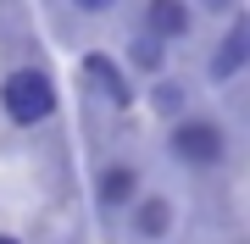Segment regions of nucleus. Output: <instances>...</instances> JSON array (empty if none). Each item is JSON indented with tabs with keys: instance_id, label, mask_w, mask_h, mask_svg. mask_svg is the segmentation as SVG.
<instances>
[{
	"instance_id": "39448f33",
	"label": "nucleus",
	"mask_w": 250,
	"mask_h": 244,
	"mask_svg": "<svg viewBox=\"0 0 250 244\" xmlns=\"http://www.w3.org/2000/svg\"><path fill=\"white\" fill-rule=\"evenodd\" d=\"M134 167H106L100 172V206H123L128 194H134Z\"/></svg>"
},
{
	"instance_id": "9d476101",
	"label": "nucleus",
	"mask_w": 250,
	"mask_h": 244,
	"mask_svg": "<svg viewBox=\"0 0 250 244\" xmlns=\"http://www.w3.org/2000/svg\"><path fill=\"white\" fill-rule=\"evenodd\" d=\"M206 6H233V0H206Z\"/></svg>"
},
{
	"instance_id": "6e6552de",
	"label": "nucleus",
	"mask_w": 250,
	"mask_h": 244,
	"mask_svg": "<svg viewBox=\"0 0 250 244\" xmlns=\"http://www.w3.org/2000/svg\"><path fill=\"white\" fill-rule=\"evenodd\" d=\"M134 56H139V67H161V39H139Z\"/></svg>"
},
{
	"instance_id": "f257e3e1",
	"label": "nucleus",
	"mask_w": 250,
	"mask_h": 244,
	"mask_svg": "<svg viewBox=\"0 0 250 244\" xmlns=\"http://www.w3.org/2000/svg\"><path fill=\"white\" fill-rule=\"evenodd\" d=\"M0 106H6L11 122H45L56 111V83L39 73V67H22V73H11L6 83H0Z\"/></svg>"
},
{
	"instance_id": "20e7f679",
	"label": "nucleus",
	"mask_w": 250,
	"mask_h": 244,
	"mask_svg": "<svg viewBox=\"0 0 250 244\" xmlns=\"http://www.w3.org/2000/svg\"><path fill=\"white\" fill-rule=\"evenodd\" d=\"M145 22H150V39H178L189 28V11H184V0H150Z\"/></svg>"
},
{
	"instance_id": "7ed1b4c3",
	"label": "nucleus",
	"mask_w": 250,
	"mask_h": 244,
	"mask_svg": "<svg viewBox=\"0 0 250 244\" xmlns=\"http://www.w3.org/2000/svg\"><path fill=\"white\" fill-rule=\"evenodd\" d=\"M245 56H250V28H245V22H233V28H228V39H223V50H217V61H211V78H217V83L239 78Z\"/></svg>"
},
{
	"instance_id": "f03ea898",
	"label": "nucleus",
	"mask_w": 250,
	"mask_h": 244,
	"mask_svg": "<svg viewBox=\"0 0 250 244\" xmlns=\"http://www.w3.org/2000/svg\"><path fill=\"white\" fill-rule=\"evenodd\" d=\"M172 150H178V161H189V167H217L223 161V128L206 122V117H184L178 133H172Z\"/></svg>"
},
{
	"instance_id": "423d86ee",
	"label": "nucleus",
	"mask_w": 250,
	"mask_h": 244,
	"mask_svg": "<svg viewBox=\"0 0 250 244\" xmlns=\"http://www.w3.org/2000/svg\"><path fill=\"white\" fill-rule=\"evenodd\" d=\"M83 67H89V78H95L100 89H106V94L117 100V106H128V83H123V73H117V67L106 61V56H89Z\"/></svg>"
},
{
	"instance_id": "1a4fd4ad",
	"label": "nucleus",
	"mask_w": 250,
	"mask_h": 244,
	"mask_svg": "<svg viewBox=\"0 0 250 244\" xmlns=\"http://www.w3.org/2000/svg\"><path fill=\"white\" fill-rule=\"evenodd\" d=\"M78 6H83V11H111L117 0H78Z\"/></svg>"
},
{
	"instance_id": "9b49d317",
	"label": "nucleus",
	"mask_w": 250,
	"mask_h": 244,
	"mask_svg": "<svg viewBox=\"0 0 250 244\" xmlns=\"http://www.w3.org/2000/svg\"><path fill=\"white\" fill-rule=\"evenodd\" d=\"M0 244H17V239H6V233H0Z\"/></svg>"
},
{
	"instance_id": "0eeeda50",
	"label": "nucleus",
	"mask_w": 250,
	"mask_h": 244,
	"mask_svg": "<svg viewBox=\"0 0 250 244\" xmlns=\"http://www.w3.org/2000/svg\"><path fill=\"white\" fill-rule=\"evenodd\" d=\"M167 227H172V206H167V200H145V206H139V233L145 239H161Z\"/></svg>"
}]
</instances>
